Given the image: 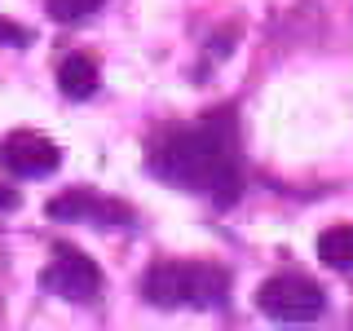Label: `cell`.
Returning a JSON list of instances; mask_svg holds the SVG:
<instances>
[{"label":"cell","instance_id":"cell-1","mask_svg":"<svg viewBox=\"0 0 353 331\" xmlns=\"http://www.w3.org/2000/svg\"><path fill=\"white\" fill-rule=\"evenodd\" d=\"M150 172L181 190H203L212 203H234L243 190L239 141L225 115L203 119L194 128H176L150 146Z\"/></svg>","mask_w":353,"mask_h":331},{"label":"cell","instance_id":"cell-2","mask_svg":"<svg viewBox=\"0 0 353 331\" xmlns=\"http://www.w3.org/2000/svg\"><path fill=\"white\" fill-rule=\"evenodd\" d=\"M141 296L159 309H216L230 296V274L203 261H163L146 270Z\"/></svg>","mask_w":353,"mask_h":331},{"label":"cell","instance_id":"cell-3","mask_svg":"<svg viewBox=\"0 0 353 331\" xmlns=\"http://www.w3.org/2000/svg\"><path fill=\"white\" fill-rule=\"evenodd\" d=\"M256 309L265 318H279V323H314L323 318L327 296L314 279H301V274H274L270 283H261L256 292Z\"/></svg>","mask_w":353,"mask_h":331},{"label":"cell","instance_id":"cell-4","mask_svg":"<svg viewBox=\"0 0 353 331\" xmlns=\"http://www.w3.org/2000/svg\"><path fill=\"white\" fill-rule=\"evenodd\" d=\"M40 287L53 292V296H62V301L80 305V301H93V296L102 292V270H97L84 252L58 248V257L44 265V274H40Z\"/></svg>","mask_w":353,"mask_h":331},{"label":"cell","instance_id":"cell-5","mask_svg":"<svg viewBox=\"0 0 353 331\" xmlns=\"http://www.w3.org/2000/svg\"><path fill=\"white\" fill-rule=\"evenodd\" d=\"M62 163V150L53 146L49 137H40V132H14V137L0 141V168L14 172V177H49L58 172Z\"/></svg>","mask_w":353,"mask_h":331},{"label":"cell","instance_id":"cell-6","mask_svg":"<svg viewBox=\"0 0 353 331\" xmlns=\"http://www.w3.org/2000/svg\"><path fill=\"white\" fill-rule=\"evenodd\" d=\"M44 212L53 221H84V225H124V221H132V212L119 199L93 194V190H66L58 199H49Z\"/></svg>","mask_w":353,"mask_h":331},{"label":"cell","instance_id":"cell-7","mask_svg":"<svg viewBox=\"0 0 353 331\" xmlns=\"http://www.w3.org/2000/svg\"><path fill=\"white\" fill-rule=\"evenodd\" d=\"M58 88L71 102H84V97L97 93V62L88 53H71L62 66H58Z\"/></svg>","mask_w":353,"mask_h":331},{"label":"cell","instance_id":"cell-8","mask_svg":"<svg viewBox=\"0 0 353 331\" xmlns=\"http://www.w3.org/2000/svg\"><path fill=\"white\" fill-rule=\"evenodd\" d=\"M318 261L327 270H353V225H336L318 239Z\"/></svg>","mask_w":353,"mask_h":331},{"label":"cell","instance_id":"cell-9","mask_svg":"<svg viewBox=\"0 0 353 331\" xmlns=\"http://www.w3.org/2000/svg\"><path fill=\"white\" fill-rule=\"evenodd\" d=\"M106 0H49V18H58V22H80L88 14H97Z\"/></svg>","mask_w":353,"mask_h":331},{"label":"cell","instance_id":"cell-10","mask_svg":"<svg viewBox=\"0 0 353 331\" xmlns=\"http://www.w3.org/2000/svg\"><path fill=\"white\" fill-rule=\"evenodd\" d=\"M0 44L27 49V44H31V31H27V27H18V22H0Z\"/></svg>","mask_w":353,"mask_h":331},{"label":"cell","instance_id":"cell-11","mask_svg":"<svg viewBox=\"0 0 353 331\" xmlns=\"http://www.w3.org/2000/svg\"><path fill=\"white\" fill-rule=\"evenodd\" d=\"M9 208H18V194H14V190H5V185H0V212H9Z\"/></svg>","mask_w":353,"mask_h":331}]
</instances>
